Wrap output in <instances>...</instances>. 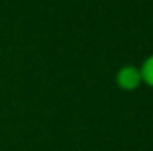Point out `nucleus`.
Wrapping results in <instances>:
<instances>
[{"instance_id": "1", "label": "nucleus", "mask_w": 153, "mask_h": 151, "mask_svg": "<svg viewBox=\"0 0 153 151\" xmlns=\"http://www.w3.org/2000/svg\"><path fill=\"white\" fill-rule=\"evenodd\" d=\"M116 85L125 91V93H132V91H137L141 85H143V78H141V71H139V66H134V64H125L121 66L114 76Z\"/></svg>"}, {"instance_id": "2", "label": "nucleus", "mask_w": 153, "mask_h": 151, "mask_svg": "<svg viewBox=\"0 0 153 151\" xmlns=\"http://www.w3.org/2000/svg\"><path fill=\"white\" fill-rule=\"evenodd\" d=\"M139 71H141L143 84L148 85L150 89H153V53L143 61V64L139 66Z\"/></svg>"}]
</instances>
